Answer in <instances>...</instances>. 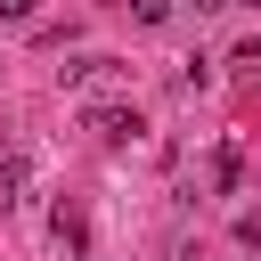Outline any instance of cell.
Segmentation results:
<instances>
[{
	"mask_svg": "<svg viewBox=\"0 0 261 261\" xmlns=\"http://www.w3.org/2000/svg\"><path fill=\"white\" fill-rule=\"evenodd\" d=\"M82 122H90V130H98V139H106V147H130V139H139V130H147V122H139V106H90V114H82Z\"/></svg>",
	"mask_w": 261,
	"mask_h": 261,
	"instance_id": "6da1fadb",
	"label": "cell"
},
{
	"mask_svg": "<svg viewBox=\"0 0 261 261\" xmlns=\"http://www.w3.org/2000/svg\"><path fill=\"white\" fill-rule=\"evenodd\" d=\"M65 82H73V90H114V82H122V65H114V57H73V65H65Z\"/></svg>",
	"mask_w": 261,
	"mask_h": 261,
	"instance_id": "7a4b0ae2",
	"label": "cell"
},
{
	"mask_svg": "<svg viewBox=\"0 0 261 261\" xmlns=\"http://www.w3.org/2000/svg\"><path fill=\"white\" fill-rule=\"evenodd\" d=\"M49 237H57L65 253H82V237H90V220H82V204H57V220H49Z\"/></svg>",
	"mask_w": 261,
	"mask_h": 261,
	"instance_id": "3957f363",
	"label": "cell"
},
{
	"mask_svg": "<svg viewBox=\"0 0 261 261\" xmlns=\"http://www.w3.org/2000/svg\"><path fill=\"white\" fill-rule=\"evenodd\" d=\"M16 196H24V155H16V147H0V212H8Z\"/></svg>",
	"mask_w": 261,
	"mask_h": 261,
	"instance_id": "277c9868",
	"label": "cell"
},
{
	"mask_svg": "<svg viewBox=\"0 0 261 261\" xmlns=\"http://www.w3.org/2000/svg\"><path fill=\"white\" fill-rule=\"evenodd\" d=\"M130 16H139V24H163V16H171V0H130Z\"/></svg>",
	"mask_w": 261,
	"mask_h": 261,
	"instance_id": "5b68a950",
	"label": "cell"
},
{
	"mask_svg": "<svg viewBox=\"0 0 261 261\" xmlns=\"http://www.w3.org/2000/svg\"><path fill=\"white\" fill-rule=\"evenodd\" d=\"M237 237H245V253H261V212H245V220H237Z\"/></svg>",
	"mask_w": 261,
	"mask_h": 261,
	"instance_id": "8992f818",
	"label": "cell"
},
{
	"mask_svg": "<svg viewBox=\"0 0 261 261\" xmlns=\"http://www.w3.org/2000/svg\"><path fill=\"white\" fill-rule=\"evenodd\" d=\"M33 16V0H0V24H24Z\"/></svg>",
	"mask_w": 261,
	"mask_h": 261,
	"instance_id": "52a82bcc",
	"label": "cell"
},
{
	"mask_svg": "<svg viewBox=\"0 0 261 261\" xmlns=\"http://www.w3.org/2000/svg\"><path fill=\"white\" fill-rule=\"evenodd\" d=\"M245 57H261V33H253V49H245Z\"/></svg>",
	"mask_w": 261,
	"mask_h": 261,
	"instance_id": "ba28073f",
	"label": "cell"
},
{
	"mask_svg": "<svg viewBox=\"0 0 261 261\" xmlns=\"http://www.w3.org/2000/svg\"><path fill=\"white\" fill-rule=\"evenodd\" d=\"M82 261H106V253H82Z\"/></svg>",
	"mask_w": 261,
	"mask_h": 261,
	"instance_id": "9c48e42d",
	"label": "cell"
},
{
	"mask_svg": "<svg viewBox=\"0 0 261 261\" xmlns=\"http://www.w3.org/2000/svg\"><path fill=\"white\" fill-rule=\"evenodd\" d=\"M245 8H261V0H245Z\"/></svg>",
	"mask_w": 261,
	"mask_h": 261,
	"instance_id": "30bf717a",
	"label": "cell"
}]
</instances>
